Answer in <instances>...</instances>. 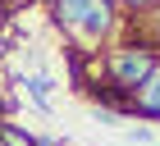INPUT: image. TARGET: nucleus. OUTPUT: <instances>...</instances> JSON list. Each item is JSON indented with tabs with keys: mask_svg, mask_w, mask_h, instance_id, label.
I'll use <instances>...</instances> for the list:
<instances>
[{
	"mask_svg": "<svg viewBox=\"0 0 160 146\" xmlns=\"http://www.w3.org/2000/svg\"><path fill=\"white\" fill-rule=\"evenodd\" d=\"M9 87H18L23 96H32V100H37V110H46V114L55 110V96H50V91H55V82H50L41 69H32V73H14Z\"/></svg>",
	"mask_w": 160,
	"mask_h": 146,
	"instance_id": "4",
	"label": "nucleus"
},
{
	"mask_svg": "<svg viewBox=\"0 0 160 146\" xmlns=\"http://www.w3.org/2000/svg\"><path fill=\"white\" fill-rule=\"evenodd\" d=\"M114 5H119V18H123V23H142L147 14L160 9V0H114Z\"/></svg>",
	"mask_w": 160,
	"mask_h": 146,
	"instance_id": "7",
	"label": "nucleus"
},
{
	"mask_svg": "<svg viewBox=\"0 0 160 146\" xmlns=\"http://www.w3.org/2000/svg\"><path fill=\"white\" fill-rule=\"evenodd\" d=\"M156 64H160V55L142 36L123 32L119 41H110L105 50H96V78H92V87H105L119 100H133L142 91V82L156 73Z\"/></svg>",
	"mask_w": 160,
	"mask_h": 146,
	"instance_id": "2",
	"label": "nucleus"
},
{
	"mask_svg": "<svg viewBox=\"0 0 160 146\" xmlns=\"http://www.w3.org/2000/svg\"><path fill=\"white\" fill-rule=\"evenodd\" d=\"M128 119H137V123H160V64H156V73H151L147 82H142V91L128 100Z\"/></svg>",
	"mask_w": 160,
	"mask_h": 146,
	"instance_id": "3",
	"label": "nucleus"
},
{
	"mask_svg": "<svg viewBox=\"0 0 160 146\" xmlns=\"http://www.w3.org/2000/svg\"><path fill=\"white\" fill-rule=\"evenodd\" d=\"M50 23L64 32V41L73 50H92V55L128 32L114 0H60L50 9Z\"/></svg>",
	"mask_w": 160,
	"mask_h": 146,
	"instance_id": "1",
	"label": "nucleus"
},
{
	"mask_svg": "<svg viewBox=\"0 0 160 146\" xmlns=\"http://www.w3.org/2000/svg\"><path fill=\"white\" fill-rule=\"evenodd\" d=\"M0 146H50V142L37 137L32 128H23V123H14V119H0Z\"/></svg>",
	"mask_w": 160,
	"mask_h": 146,
	"instance_id": "5",
	"label": "nucleus"
},
{
	"mask_svg": "<svg viewBox=\"0 0 160 146\" xmlns=\"http://www.w3.org/2000/svg\"><path fill=\"white\" fill-rule=\"evenodd\" d=\"M128 32H133V36H142V41H147V46L160 55V9H156V14H147L142 23H128Z\"/></svg>",
	"mask_w": 160,
	"mask_h": 146,
	"instance_id": "6",
	"label": "nucleus"
},
{
	"mask_svg": "<svg viewBox=\"0 0 160 146\" xmlns=\"http://www.w3.org/2000/svg\"><path fill=\"white\" fill-rule=\"evenodd\" d=\"M5 23H9V14L0 9V60H5V50H9V36H5Z\"/></svg>",
	"mask_w": 160,
	"mask_h": 146,
	"instance_id": "9",
	"label": "nucleus"
},
{
	"mask_svg": "<svg viewBox=\"0 0 160 146\" xmlns=\"http://www.w3.org/2000/svg\"><path fill=\"white\" fill-rule=\"evenodd\" d=\"M123 146H156L151 123H133V128H123Z\"/></svg>",
	"mask_w": 160,
	"mask_h": 146,
	"instance_id": "8",
	"label": "nucleus"
}]
</instances>
